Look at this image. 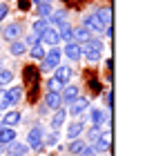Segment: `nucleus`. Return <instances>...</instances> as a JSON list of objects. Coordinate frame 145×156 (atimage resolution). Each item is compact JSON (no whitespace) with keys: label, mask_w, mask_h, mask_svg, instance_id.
<instances>
[{"label":"nucleus","mask_w":145,"mask_h":156,"mask_svg":"<svg viewBox=\"0 0 145 156\" xmlns=\"http://www.w3.org/2000/svg\"><path fill=\"white\" fill-rule=\"evenodd\" d=\"M13 83V72L9 67H0V87H9Z\"/></svg>","instance_id":"nucleus-25"},{"label":"nucleus","mask_w":145,"mask_h":156,"mask_svg":"<svg viewBox=\"0 0 145 156\" xmlns=\"http://www.w3.org/2000/svg\"><path fill=\"white\" fill-rule=\"evenodd\" d=\"M42 136H45V127H42L40 123H36L34 127H29V132H27V145H29V150H31V152L38 154V152L45 150Z\"/></svg>","instance_id":"nucleus-3"},{"label":"nucleus","mask_w":145,"mask_h":156,"mask_svg":"<svg viewBox=\"0 0 145 156\" xmlns=\"http://www.w3.org/2000/svg\"><path fill=\"white\" fill-rule=\"evenodd\" d=\"M13 140H18V134H16V127H5L0 125V145H9Z\"/></svg>","instance_id":"nucleus-18"},{"label":"nucleus","mask_w":145,"mask_h":156,"mask_svg":"<svg viewBox=\"0 0 145 156\" xmlns=\"http://www.w3.org/2000/svg\"><path fill=\"white\" fill-rule=\"evenodd\" d=\"M83 134H85V140H87V143H94V138H96L98 134H100V127H98V125H92L89 129L83 132Z\"/></svg>","instance_id":"nucleus-31"},{"label":"nucleus","mask_w":145,"mask_h":156,"mask_svg":"<svg viewBox=\"0 0 145 156\" xmlns=\"http://www.w3.org/2000/svg\"><path fill=\"white\" fill-rule=\"evenodd\" d=\"M52 72H54V78L58 83H63V85H67L71 80V76H74V69H71L69 65H58V67L52 69Z\"/></svg>","instance_id":"nucleus-15"},{"label":"nucleus","mask_w":145,"mask_h":156,"mask_svg":"<svg viewBox=\"0 0 145 156\" xmlns=\"http://www.w3.org/2000/svg\"><path fill=\"white\" fill-rule=\"evenodd\" d=\"M5 91H7V96H9L11 105H18L20 101H23V87H20V85H13V87H7Z\"/></svg>","instance_id":"nucleus-22"},{"label":"nucleus","mask_w":145,"mask_h":156,"mask_svg":"<svg viewBox=\"0 0 145 156\" xmlns=\"http://www.w3.org/2000/svg\"><path fill=\"white\" fill-rule=\"evenodd\" d=\"M40 45H45V47H56V45H60V38H58L56 27L49 25L47 29L40 34Z\"/></svg>","instance_id":"nucleus-12"},{"label":"nucleus","mask_w":145,"mask_h":156,"mask_svg":"<svg viewBox=\"0 0 145 156\" xmlns=\"http://www.w3.org/2000/svg\"><path fill=\"white\" fill-rule=\"evenodd\" d=\"M103 98H105V101H103V103H105V107H107V109H110V107H112V103H114V101H112V89H107Z\"/></svg>","instance_id":"nucleus-37"},{"label":"nucleus","mask_w":145,"mask_h":156,"mask_svg":"<svg viewBox=\"0 0 145 156\" xmlns=\"http://www.w3.org/2000/svg\"><path fill=\"white\" fill-rule=\"evenodd\" d=\"M78 156H98V150H96L92 143H87L83 150H81V154H78Z\"/></svg>","instance_id":"nucleus-35"},{"label":"nucleus","mask_w":145,"mask_h":156,"mask_svg":"<svg viewBox=\"0 0 145 156\" xmlns=\"http://www.w3.org/2000/svg\"><path fill=\"white\" fill-rule=\"evenodd\" d=\"M52 2H38L36 5V16L38 18H49V13H52Z\"/></svg>","instance_id":"nucleus-30"},{"label":"nucleus","mask_w":145,"mask_h":156,"mask_svg":"<svg viewBox=\"0 0 145 156\" xmlns=\"http://www.w3.org/2000/svg\"><path fill=\"white\" fill-rule=\"evenodd\" d=\"M0 116H2V109H0Z\"/></svg>","instance_id":"nucleus-41"},{"label":"nucleus","mask_w":145,"mask_h":156,"mask_svg":"<svg viewBox=\"0 0 145 156\" xmlns=\"http://www.w3.org/2000/svg\"><path fill=\"white\" fill-rule=\"evenodd\" d=\"M92 38V34L85 29V27L81 25V27H74V40L78 42V45H81V42H85V40H89Z\"/></svg>","instance_id":"nucleus-29"},{"label":"nucleus","mask_w":145,"mask_h":156,"mask_svg":"<svg viewBox=\"0 0 145 156\" xmlns=\"http://www.w3.org/2000/svg\"><path fill=\"white\" fill-rule=\"evenodd\" d=\"M78 96H81V89H78L76 85H69V83H67V85L60 89V98H63V105H65V107H67V105H71Z\"/></svg>","instance_id":"nucleus-13"},{"label":"nucleus","mask_w":145,"mask_h":156,"mask_svg":"<svg viewBox=\"0 0 145 156\" xmlns=\"http://www.w3.org/2000/svg\"><path fill=\"white\" fill-rule=\"evenodd\" d=\"M85 114H87V118H89L92 125H98V127L112 125V114H110V112H103L100 107H92V105H89V109H87Z\"/></svg>","instance_id":"nucleus-5"},{"label":"nucleus","mask_w":145,"mask_h":156,"mask_svg":"<svg viewBox=\"0 0 145 156\" xmlns=\"http://www.w3.org/2000/svg\"><path fill=\"white\" fill-rule=\"evenodd\" d=\"M81 25H83L85 29L92 34V36H103V29H105V25H103V23H100V20L96 18V13H94V11L85 13V16L81 18Z\"/></svg>","instance_id":"nucleus-4"},{"label":"nucleus","mask_w":145,"mask_h":156,"mask_svg":"<svg viewBox=\"0 0 145 156\" xmlns=\"http://www.w3.org/2000/svg\"><path fill=\"white\" fill-rule=\"evenodd\" d=\"M20 120H23V114H20L18 109H5L2 112V116H0V125H5V127H16Z\"/></svg>","instance_id":"nucleus-10"},{"label":"nucleus","mask_w":145,"mask_h":156,"mask_svg":"<svg viewBox=\"0 0 145 156\" xmlns=\"http://www.w3.org/2000/svg\"><path fill=\"white\" fill-rule=\"evenodd\" d=\"M18 7H20V9H27V7H29V2H27V0H20V2H18Z\"/></svg>","instance_id":"nucleus-39"},{"label":"nucleus","mask_w":145,"mask_h":156,"mask_svg":"<svg viewBox=\"0 0 145 156\" xmlns=\"http://www.w3.org/2000/svg\"><path fill=\"white\" fill-rule=\"evenodd\" d=\"M94 147L98 150V154H105V152H110V147H112V132H100L96 138H94Z\"/></svg>","instance_id":"nucleus-11"},{"label":"nucleus","mask_w":145,"mask_h":156,"mask_svg":"<svg viewBox=\"0 0 145 156\" xmlns=\"http://www.w3.org/2000/svg\"><path fill=\"white\" fill-rule=\"evenodd\" d=\"M89 87L94 89V91H100V85H98V80L94 78V80H89Z\"/></svg>","instance_id":"nucleus-38"},{"label":"nucleus","mask_w":145,"mask_h":156,"mask_svg":"<svg viewBox=\"0 0 145 156\" xmlns=\"http://www.w3.org/2000/svg\"><path fill=\"white\" fill-rule=\"evenodd\" d=\"M34 2L38 5V2H54V0H34Z\"/></svg>","instance_id":"nucleus-40"},{"label":"nucleus","mask_w":145,"mask_h":156,"mask_svg":"<svg viewBox=\"0 0 145 156\" xmlns=\"http://www.w3.org/2000/svg\"><path fill=\"white\" fill-rule=\"evenodd\" d=\"M23 42H25L27 47H34V45H38V42H40V36H36L34 31H29L27 36H25V40H23Z\"/></svg>","instance_id":"nucleus-33"},{"label":"nucleus","mask_w":145,"mask_h":156,"mask_svg":"<svg viewBox=\"0 0 145 156\" xmlns=\"http://www.w3.org/2000/svg\"><path fill=\"white\" fill-rule=\"evenodd\" d=\"M89 98L87 96H78L71 105H67V116H71V118H81V116H85V112L89 109Z\"/></svg>","instance_id":"nucleus-6"},{"label":"nucleus","mask_w":145,"mask_h":156,"mask_svg":"<svg viewBox=\"0 0 145 156\" xmlns=\"http://www.w3.org/2000/svg\"><path fill=\"white\" fill-rule=\"evenodd\" d=\"M85 145H87V140H85L83 136H78V138H71V140H69V147H67V152H69V154H74V156H78V154H81V150H83Z\"/></svg>","instance_id":"nucleus-23"},{"label":"nucleus","mask_w":145,"mask_h":156,"mask_svg":"<svg viewBox=\"0 0 145 156\" xmlns=\"http://www.w3.org/2000/svg\"><path fill=\"white\" fill-rule=\"evenodd\" d=\"M63 87H65V85H63V83H58L54 76H52V78H47V91H60Z\"/></svg>","instance_id":"nucleus-32"},{"label":"nucleus","mask_w":145,"mask_h":156,"mask_svg":"<svg viewBox=\"0 0 145 156\" xmlns=\"http://www.w3.org/2000/svg\"><path fill=\"white\" fill-rule=\"evenodd\" d=\"M60 51L65 54V58L71 60V62H78L83 58V56H81V45H78L76 40H67V42H65V47H60Z\"/></svg>","instance_id":"nucleus-9"},{"label":"nucleus","mask_w":145,"mask_h":156,"mask_svg":"<svg viewBox=\"0 0 145 156\" xmlns=\"http://www.w3.org/2000/svg\"><path fill=\"white\" fill-rule=\"evenodd\" d=\"M47 20H49L52 27H56V25H60V23L67 20V11H65V9H52V13H49Z\"/></svg>","instance_id":"nucleus-21"},{"label":"nucleus","mask_w":145,"mask_h":156,"mask_svg":"<svg viewBox=\"0 0 145 156\" xmlns=\"http://www.w3.org/2000/svg\"><path fill=\"white\" fill-rule=\"evenodd\" d=\"M45 51H47V47L45 45H34V47H27V54H29V58L31 60H42V56H45Z\"/></svg>","instance_id":"nucleus-24"},{"label":"nucleus","mask_w":145,"mask_h":156,"mask_svg":"<svg viewBox=\"0 0 145 156\" xmlns=\"http://www.w3.org/2000/svg\"><path fill=\"white\" fill-rule=\"evenodd\" d=\"M47 27H49V20H47V18H36V20H34V25H31V29H29V31H34L36 36H40V34L45 31Z\"/></svg>","instance_id":"nucleus-27"},{"label":"nucleus","mask_w":145,"mask_h":156,"mask_svg":"<svg viewBox=\"0 0 145 156\" xmlns=\"http://www.w3.org/2000/svg\"><path fill=\"white\" fill-rule=\"evenodd\" d=\"M5 152H9L11 156H25V154L31 152V150H29L27 143H18V140H13V143L5 145Z\"/></svg>","instance_id":"nucleus-19"},{"label":"nucleus","mask_w":145,"mask_h":156,"mask_svg":"<svg viewBox=\"0 0 145 156\" xmlns=\"http://www.w3.org/2000/svg\"><path fill=\"white\" fill-rule=\"evenodd\" d=\"M0 36H2L7 42L18 40L20 36H23V25H20V23H7L2 29H0Z\"/></svg>","instance_id":"nucleus-8"},{"label":"nucleus","mask_w":145,"mask_h":156,"mask_svg":"<svg viewBox=\"0 0 145 156\" xmlns=\"http://www.w3.org/2000/svg\"><path fill=\"white\" fill-rule=\"evenodd\" d=\"M60 60H63V51H60V47H49L47 51H45V56H42V60H38L40 65L36 67L38 69V74H49L54 67H58L60 65Z\"/></svg>","instance_id":"nucleus-2"},{"label":"nucleus","mask_w":145,"mask_h":156,"mask_svg":"<svg viewBox=\"0 0 145 156\" xmlns=\"http://www.w3.org/2000/svg\"><path fill=\"white\" fill-rule=\"evenodd\" d=\"M58 140H60V129H52L49 134H45V136H42V143H45V147L56 145Z\"/></svg>","instance_id":"nucleus-28"},{"label":"nucleus","mask_w":145,"mask_h":156,"mask_svg":"<svg viewBox=\"0 0 145 156\" xmlns=\"http://www.w3.org/2000/svg\"><path fill=\"white\" fill-rule=\"evenodd\" d=\"M65 118H69L67 116V107H58V109H54V116L49 118V127H52V129H63L65 127Z\"/></svg>","instance_id":"nucleus-14"},{"label":"nucleus","mask_w":145,"mask_h":156,"mask_svg":"<svg viewBox=\"0 0 145 156\" xmlns=\"http://www.w3.org/2000/svg\"><path fill=\"white\" fill-rule=\"evenodd\" d=\"M85 127H87V120H85V116H81V118H74L71 123H67V127H65V136H67V140L83 136Z\"/></svg>","instance_id":"nucleus-7"},{"label":"nucleus","mask_w":145,"mask_h":156,"mask_svg":"<svg viewBox=\"0 0 145 156\" xmlns=\"http://www.w3.org/2000/svg\"><path fill=\"white\" fill-rule=\"evenodd\" d=\"M42 103H45L47 109H58L63 107V98H60V91H45V98H42Z\"/></svg>","instance_id":"nucleus-16"},{"label":"nucleus","mask_w":145,"mask_h":156,"mask_svg":"<svg viewBox=\"0 0 145 156\" xmlns=\"http://www.w3.org/2000/svg\"><path fill=\"white\" fill-rule=\"evenodd\" d=\"M7 16H9V5H7V2H0V23H2Z\"/></svg>","instance_id":"nucleus-36"},{"label":"nucleus","mask_w":145,"mask_h":156,"mask_svg":"<svg viewBox=\"0 0 145 156\" xmlns=\"http://www.w3.org/2000/svg\"><path fill=\"white\" fill-rule=\"evenodd\" d=\"M103 49H105V45L100 36H92L89 40L81 42V56L87 62H98L100 56H103Z\"/></svg>","instance_id":"nucleus-1"},{"label":"nucleus","mask_w":145,"mask_h":156,"mask_svg":"<svg viewBox=\"0 0 145 156\" xmlns=\"http://www.w3.org/2000/svg\"><path fill=\"white\" fill-rule=\"evenodd\" d=\"M36 76H38V69H36V67H31V65H29L27 69H25V80L29 83V80H31L34 85H36Z\"/></svg>","instance_id":"nucleus-34"},{"label":"nucleus","mask_w":145,"mask_h":156,"mask_svg":"<svg viewBox=\"0 0 145 156\" xmlns=\"http://www.w3.org/2000/svg\"><path fill=\"white\" fill-rule=\"evenodd\" d=\"M94 13H96V18H98V20H100V23H103L105 27H107V25H112V9H110V7H103V9H96Z\"/></svg>","instance_id":"nucleus-26"},{"label":"nucleus","mask_w":145,"mask_h":156,"mask_svg":"<svg viewBox=\"0 0 145 156\" xmlns=\"http://www.w3.org/2000/svg\"><path fill=\"white\" fill-rule=\"evenodd\" d=\"M56 31H58V38H60V42H67V40H74V27H71L67 20L60 25H56Z\"/></svg>","instance_id":"nucleus-17"},{"label":"nucleus","mask_w":145,"mask_h":156,"mask_svg":"<svg viewBox=\"0 0 145 156\" xmlns=\"http://www.w3.org/2000/svg\"><path fill=\"white\" fill-rule=\"evenodd\" d=\"M7 51H9V56H13V58H20V56H25L27 54V45L23 40H11L9 42V47H7Z\"/></svg>","instance_id":"nucleus-20"}]
</instances>
